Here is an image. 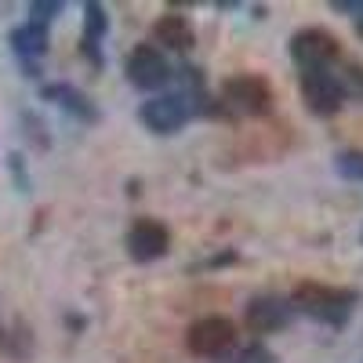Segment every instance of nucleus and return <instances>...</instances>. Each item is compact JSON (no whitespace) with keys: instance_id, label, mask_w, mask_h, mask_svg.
<instances>
[{"instance_id":"1","label":"nucleus","mask_w":363,"mask_h":363,"mask_svg":"<svg viewBox=\"0 0 363 363\" xmlns=\"http://www.w3.org/2000/svg\"><path fill=\"white\" fill-rule=\"evenodd\" d=\"M356 306V294L352 291H338V287H323V284H301L294 291V309H301L306 316L330 323V327H342L349 320Z\"/></svg>"},{"instance_id":"2","label":"nucleus","mask_w":363,"mask_h":363,"mask_svg":"<svg viewBox=\"0 0 363 363\" xmlns=\"http://www.w3.org/2000/svg\"><path fill=\"white\" fill-rule=\"evenodd\" d=\"M291 58L301 66V73L330 69L342 58V44H338L335 33H327L320 26H309V29H298L291 37Z\"/></svg>"},{"instance_id":"3","label":"nucleus","mask_w":363,"mask_h":363,"mask_svg":"<svg viewBox=\"0 0 363 363\" xmlns=\"http://www.w3.org/2000/svg\"><path fill=\"white\" fill-rule=\"evenodd\" d=\"M236 345V327L225 316H203L186 330V349L203 359H218Z\"/></svg>"},{"instance_id":"4","label":"nucleus","mask_w":363,"mask_h":363,"mask_svg":"<svg viewBox=\"0 0 363 363\" xmlns=\"http://www.w3.org/2000/svg\"><path fill=\"white\" fill-rule=\"evenodd\" d=\"M124 73L135 87L142 91H160L167 80H171V62H167V55L153 44H138L135 51H128L124 58Z\"/></svg>"},{"instance_id":"5","label":"nucleus","mask_w":363,"mask_h":363,"mask_svg":"<svg viewBox=\"0 0 363 363\" xmlns=\"http://www.w3.org/2000/svg\"><path fill=\"white\" fill-rule=\"evenodd\" d=\"M138 116H142V124L153 135H174V131H182L189 124L193 106H189L186 95H157V99L142 102Z\"/></svg>"},{"instance_id":"6","label":"nucleus","mask_w":363,"mask_h":363,"mask_svg":"<svg viewBox=\"0 0 363 363\" xmlns=\"http://www.w3.org/2000/svg\"><path fill=\"white\" fill-rule=\"evenodd\" d=\"M225 106L244 113V116H265L272 109V87L262 80V77H251V73H240V77H229L225 87Z\"/></svg>"},{"instance_id":"7","label":"nucleus","mask_w":363,"mask_h":363,"mask_svg":"<svg viewBox=\"0 0 363 363\" xmlns=\"http://www.w3.org/2000/svg\"><path fill=\"white\" fill-rule=\"evenodd\" d=\"M301 99L316 116H335L345 106V91L330 69H309L301 73Z\"/></svg>"},{"instance_id":"8","label":"nucleus","mask_w":363,"mask_h":363,"mask_svg":"<svg viewBox=\"0 0 363 363\" xmlns=\"http://www.w3.org/2000/svg\"><path fill=\"white\" fill-rule=\"evenodd\" d=\"M128 255L135 258V262H157V258H164L167 251H171V233H167V225L164 222H157V218H138L131 229H128Z\"/></svg>"},{"instance_id":"9","label":"nucleus","mask_w":363,"mask_h":363,"mask_svg":"<svg viewBox=\"0 0 363 363\" xmlns=\"http://www.w3.org/2000/svg\"><path fill=\"white\" fill-rule=\"evenodd\" d=\"M244 320H247V327L255 330V335H272V330L287 327L291 306H287V301H280V298H272V294H262V298H255L251 306H247Z\"/></svg>"},{"instance_id":"10","label":"nucleus","mask_w":363,"mask_h":363,"mask_svg":"<svg viewBox=\"0 0 363 363\" xmlns=\"http://www.w3.org/2000/svg\"><path fill=\"white\" fill-rule=\"evenodd\" d=\"M153 40L164 44L167 51H189V48L196 44V33H193V22H189L186 15L167 11V15H160L157 26H153Z\"/></svg>"},{"instance_id":"11","label":"nucleus","mask_w":363,"mask_h":363,"mask_svg":"<svg viewBox=\"0 0 363 363\" xmlns=\"http://www.w3.org/2000/svg\"><path fill=\"white\" fill-rule=\"evenodd\" d=\"M44 99L48 102H58L66 113H73L77 120H84V124H95V120H99V109L91 106V99L84 95V91L69 87V84H48L44 87Z\"/></svg>"},{"instance_id":"12","label":"nucleus","mask_w":363,"mask_h":363,"mask_svg":"<svg viewBox=\"0 0 363 363\" xmlns=\"http://www.w3.org/2000/svg\"><path fill=\"white\" fill-rule=\"evenodd\" d=\"M11 48L18 58H26V62H33V58H40L48 51V29L37 26V22H26L18 26L15 33H11Z\"/></svg>"},{"instance_id":"13","label":"nucleus","mask_w":363,"mask_h":363,"mask_svg":"<svg viewBox=\"0 0 363 363\" xmlns=\"http://www.w3.org/2000/svg\"><path fill=\"white\" fill-rule=\"evenodd\" d=\"M109 29V15L102 4H87L84 8V55L91 62H99V40H106Z\"/></svg>"},{"instance_id":"14","label":"nucleus","mask_w":363,"mask_h":363,"mask_svg":"<svg viewBox=\"0 0 363 363\" xmlns=\"http://www.w3.org/2000/svg\"><path fill=\"white\" fill-rule=\"evenodd\" d=\"M335 167H338V174H345L352 182H363V153L359 149H345V153H338Z\"/></svg>"},{"instance_id":"15","label":"nucleus","mask_w":363,"mask_h":363,"mask_svg":"<svg viewBox=\"0 0 363 363\" xmlns=\"http://www.w3.org/2000/svg\"><path fill=\"white\" fill-rule=\"evenodd\" d=\"M338 80H342V91H345V99H349V95L363 99V69H359V66H349V69H345V73H342Z\"/></svg>"},{"instance_id":"16","label":"nucleus","mask_w":363,"mask_h":363,"mask_svg":"<svg viewBox=\"0 0 363 363\" xmlns=\"http://www.w3.org/2000/svg\"><path fill=\"white\" fill-rule=\"evenodd\" d=\"M29 11H33V18L29 22H37V26H44L48 29V22L62 11V4H58V0H51V4H44V0H37V4H29Z\"/></svg>"},{"instance_id":"17","label":"nucleus","mask_w":363,"mask_h":363,"mask_svg":"<svg viewBox=\"0 0 363 363\" xmlns=\"http://www.w3.org/2000/svg\"><path fill=\"white\" fill-rule=\"evenodd\" d=\"M233 363H272V352L265 349V345H251V349H244Z\"/></svg>"},{"instance_id":"18","label":"nucleus","mask_w":363,"mask_h":363,"mask_svg":"<svg viewBox=\"0 0 363 363\" xmlns=\"http://www.w3.org/2000/svg\"><path fill=\"white\" fill-rule=\"evenodd\" d=\"M356 33H359V37H363V11H359V15H356Z\"/></svg>"},{"instance_id":"19","label":"nucleus","mask_w":363,"mask_h":363,"mask_svg":"<svg viewBox=\"0 0 363 363\" xmlns=\"http://www.w3.org/2000/svg\"><path fill=\"white\" fill-rule=\"evenodd\" d=\"M0 342H4V323H0Z\"/></svg>"}]
</instances>
